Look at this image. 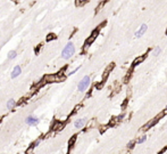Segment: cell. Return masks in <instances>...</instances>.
Here are the masks:
<instances>
[{
  "label": "cell",
  "instance_id": "6da1fadb",
  "mask_svg": "<svg viewBox=\"0 0 167 154\" xmlns=\"http://www.w3.org/2000/svg\"><path fill=\"white\" fill-rule=\"evenodd\" d=\"M74 54H75V46L73 45V42H68L61 51V57L64 59H69Z\"/></svg>",
  "mask_w": 167,
  "mask_h": 154
},
{
  "label": "cell",
  "instance_id": "7a4b0ae2",
  "mask_svg": "<svg viewBox=\"0 0 167 154\" xmlns=\"http://www.w3.org/2000/svg\"><path fill=\"white\" fill-rule=\"evenodd\" d=\"M90 82H91V79L89 75H85L83 79L78 82V86H77V89H78V91H85L88 87L90 86Z\"/></svg>",
  "mask_w": 167,
  "mask_h": 154
},
{
  "label": "cell",
  "instance_id": "3957f363",
  "mask_svg": "<svg viewBox=\"0 0 167 154\" xmlns=\"http://www.w3.org/2000/svg\"><path fill=\"white\" fill-rule=\"evenodd\" d=\"M44 81L46 82H60V81H63L65 79V77H63L61 74L59 73H57V74H50V75H46L44 78Z\"/></svg>",
  "mask_w": 167,
  "mask_h": 154
},
{
  "label": "cell",
  "instance_id": "277c9868",
  "mask_svg": "<svg viewBox=\"0 0 167 154\" xmlns=\"http://www.w3.org/2000/svg\"><path fill=\"white\" fill-rule=\"evenodd\" d=\"M147 30H148V25H147V24H142L141 26L139 27V30L134 33V37H135V38H141L142 35L147 32Z\"/></svg>",
  "mask_w": 167,
  "mask_h": 154
},
{
  "label": "cell",
  "instance_id": "5b68a950",
  "mask_svg": "<svg viewBox=\"0 0 167 154\" xmlns=\"http://www.w3.org/2000/svg\"><path fill=\"white\" fill-rule=\"evenodd\" d=\"M39 121L40 120L36 118V116H32V115H30V116H27L25 120V122L27 126H36L39 123Z\"/></svg>",
  "mask_w": 167,
  "mask_h": 154
},
{
  "label": "cell",
  "instance_id": "8992f818",
  "mask_svg": "<svg viewBox=\"0 0 167 154\" xmlns=\"http://www.w3.org/2000/svg\"><path fill=\"white\" fill-rule=\"evenodd\" d=\"M22 73V69H21V66L17 65V66H15L13 69V71H12V79H15V78H17L18 75Z\"/></svg>",
  "mask_w": 167,
  "mask_h": 154
},
{
  "label": "cell",
  "instance_id": "52a82bcc",
  "mask_svg": "<svg viewBox=\"0 0 167 154\" xmlns=\"http://www.w3.org/2000/svg\"><path fill=\"white\" fill-rule=\"evenodd\" d=\"M98 33H99V30H98V29H97V30L94 31L93 33H92V34L90 35V38H89V39L86 40V42H85V47H88V46H89V45H90V44H92V41H94V39L97 38V35H98Z\"/></svg>",
  "mask_w": 167,
  "mask_h": 154
},
{
  "label": "cell",
  "instance_id": "ba28073f",
  "mask_svg": "<svg viewBox=\"0 0 167 154\" xmlns=\"http://www.w3.org/2000/svg\"><path fill=\"white\" fill-rule=\"evenodd\" d=\"M86 123V119H77L75 122H74V127L80 129V128H83L84 124Z\"/></svg>",
  "mask_w": 167,
  "mask_h": 154
},
{
  "label": "cell",
  "instance_id": "9c48e42d",
  "mask_svg": "<svg viewBox=\"0 0 167 154\" xmlns=\"http://www.w3.org/2000/svg\"><path fill=\"white\" fill-rule=\"evenodd\" d=\"M15 105H16V101H14V99H9V101L7 102V109H8V110L14 109Z\"/></svg>",
  "mask_w": 167,
  "mask_h": 154
},
{
  "label": "cell",
  "instance_id": "30bf717a",
  "mask_svg": "<svg viewBox=\"0 0 167 154\" xmlns=\"http://www.w3.org/2000/svg\"><path fill=\"white\" fill-rule=\"evenodd\" d=\"M160 53H161V48H160L159 46H157V47H156V48L152 50V55H154L155 57L159 56V55H160Z\"/></svg>",
  "mask_w": 167,
  "mask_h": 154
},
{
  "label": "cell",
  "instance_id": "8fae6325",
  "mask_svg": "<svg viewBox=\"0 0 167 154\" xmlns=\"http://www.w3.org/2000/svg\"><path fill=\"white\" fill-rule=\"evenodd\" d=\"M158 120H159L158 118H156V119H154V120H152V121H151V122H149V123H148V124H146V126L143 127V128H144V130H147V129H149L150 127H152V126H154L155 123H157V122H158Z\"/></svg>",
  "mask_w": 167,
  "mask_h": 154
},
{
  "label": "cell",
  "instance_id": "7c38bea8",
  "mask_svg": "<svg viewBox=\"0 0 167 154\" xmlns=\"http://www.w3.org/2000/svg\"><path fill=\"white\" fill-rule=\"evenodd\" d=\"M52 129H54V130H59V129H63V123L57 122V121H56V122L52 124Z\"/></svg>",
  "mask_w": 167,
  "mask_h": 154
},
{
  "label": "cell",
  "instance_id": "4fadbf2b",
  "mask_svg": "<svg viewBox=\"0 0 167 154\" xmlns=\"http://www.w3.org/2000/svg\"><path fill=\"white\" fill-rule=\"evenodd\" d=\"M16 56H17V53H16L15 50H12V51H9V54H8V59L12 61L14 58H16Z\"/></svg>",
  "mask_w": 167,
  "mask_h": 154
},
{
  "label": "cell",
  "instance_id": "5bb4252c",
  "mask_svg": "<svg viewBox=\"0 0 167 154\" xmlns=\"http://www.w3.org/2000/svg\"><path fill=\"white\" fill-rule=\"evenodd\" d=\"M40 141H41V139H36V141H35L34 143H32V144H31L30 147H31V148H33V150H34L35 147H36V146H38L39 144H40Z\"/></svg>",
  "mask_w": 167,
  "mask_h": 154
},
{
  "label": "cell",
  "instance_id": "9a60e30c",
  "mask_svg": "<svg viewBox=\"0 0 167 154\" xmlns=\"http://www.w3.org/2000/svg\"><path fill=\"white\" fill-rule=\"evenodd\" d=\"M146 141H147V136H142L141 138H139V139H137V144H143Z\"/></svg>",
  "mask_w": 167,
  "mask_h": 154
},
{
  "label": "cell",
  "instance_id": "2e32d148",
  "mask_svg": "<svg viewBox=\"0 0 167 154\" xmlns=\"http://www.w3.org/2000/svg\"><path fill=\"white\" fill-rule=\"evenodd\" d=\"M144 59V56H142L141 58H137L135 61H134V63H133V66H135V65H137V63H141L142 61Z\"/></svg>",
  "mask_w": 167,
  "mask_h": 154
},
{
  "label": "cell",
  "instance_id": "e0dca14e",
  "mask_svg": "<svg viewBox=\"0 0 167 154\" xmlns=\"http://www.w3.org/2000/svg\"><path fill=\"white\" fill-rule=\"evenodd\" d=\"M75 139H76V136H73L72 137V139L69 141V146H72L74 144V141H75Z\"/></svg>",
  "mask_w": 167,
  "mask_h": 154
},
{
  "label": "cell",
  "instance_id": "ac0fdd59",
  "mask_svg": "<svg viewBox=\"0 0 167 154\" xmlns=\"http://www.w3.org/2000/svg\"><path fill=\"white\" fill-rule=\"evenodd\" d=\"M51 39H56V35L55 34H49V35H48V38H47L48 41H50Z\"/></svg>",
  "mask_w": 167,
  "mask_h": 154
},
{
  "label": "cell",
  "instance_id": "d6986e66",
  "mask_svg": "<svg viewBox=\"0 0 167 154\" xmlns=\"http://www.w3.org/2000/svg\"><path fill=\"white\" fill-rule=\"evenodd\" d=\"M134 144H135V141H131V143L127 144V147H129V148H133V147H134Z\"/></svg>",
  "mask_w": 167,
  "mask_h": 154
},
{
  "label": "cell",
  "instance_id": "ffe728a7",
  "mask_svg": "<svg viewBox=\"0 0 167 154\" xmlns=\"http://www.w3.org/2000/svg\"><path fill=\"white\" fill-rule=\"evenodd\" d=\"M78 70H80V67H76V69H75V70H73V71H72V72H69L68 74H69V75L74 74V73H75V72H77V71H78Z\"/></svg>",
  "mask_w": 167,
  "mask_h": 154
},
{
  "label": "cell",
  "instance_id": "44dd1931",
  "mask_svg": "<svg viewBox=\"0 0 167 154\" xmlns=\"http://www.w3.org/2000/svg\"><path fill=\"white\" fill-rule=\"evenodd\" d=\"M124 116H125V114H120L119 116L117 118V119H118V120H122V119H123V118H124Z\"/></svg>",
  "mask_w": 167,
  "mask_h": 154
}]
</instances>
